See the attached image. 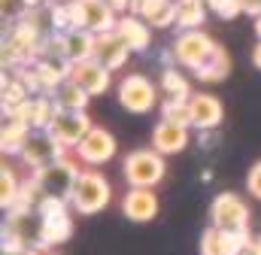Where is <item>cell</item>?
Returning a JSON list of instances; mask_svg holds the SVG:
<instances>
[{
  "label": "cell",
  "mask_w": 261,
  "mask_h": 255,
  "mask_svg": "<svg viewBox=\"0 0 261 255\" xmlns=\"http://www.w3.org/2000/svg\"><path fill=\"white\" fill-rule=\"evenodd\" d=\"M122 173H125L130 189H155L167 173V161L155 149H134L125 155Z\"/></svg>",
  "instance_id": "1"
},
{
  "label": "cell",
  "mask_w": 261,
  "mask_h": 255,
  "mask_svg": "<svg viewBox=\"0 0 261 255\" xmlns=\"http://www.w3.org/2000/svg\"><path fill=\"white\" fill-rule=\"evenodd\" d=\"M110 200H113V186L103 173H97V170H82L79 173V183H76L73 200H70V207L79 216H94L103 207H110Z\"/></svg>",
  "instance_id": "2"
},
{
  "label": "cell",
  "mask_w": 261,
  "mask_h": 255,
  "mask_svg": "<svg viewBox=\"0 0 261 255\" xmlns=\"http://www.w3.org/2000/svg\"><path fill=\"white\" fill-rule=\"evenodd\" d=\"M210 225L228 234H249V207L240 194L222 191L210 203Z\"/></svg>",
  "instance_id": "3"
},
{
  "label": "cell",
  "mask_w": 261,
  "mask_h": 255,
  "mask_svg": "<svg viewBox=\"0 0 261 255\" xmlns=\"http://www.w3.org/2000/svg\"><path fill=\"white\" fill-rule=\"evenodd\" d=\"M79 167H76V161L73 158H58L55 164H49V167H43V170H37L34 173V183L40 186V191L46 194V197H58V200H73V191H76V183H79Z\"/></svg>",
  "instance_id": "4"
},
{
  "label": "cell",
  "mask_w": 261,
  "mask_h": 255,
  "mask_svg": "<svg viewBox=\"0 0 261 255\" xmlns=\"http://www.w3.org/2000/svg\"><path fill=\"white\" fill-rule=\"evenodd\" d=\"M219 43L203 34V31H179V37L173 40V58L182 67H192V73H197L203 64L216 55Z\"/></svg>",
  "instance_id": "5"
},
{
  "label": "cell",
  "mask_w": 261,
  "mask_h": 255,
  "mask_svg": "<svg viewBox=\"0 0 261 255\" xmlns=\"http://www.w3.org/2000/svg\"><path fill=\"white\" fill-rule=\"evenodd\" d=\"M70 15H73V28L88 34H107V31H116L119 24L107 0H70Z\"/></svg>",
  "instance_id": "6"
},
{
  "label": "cell",
  "mask_w": 261,
  "mask_h": 255,
  "mask_svg": "<svg viewBox=\"0 0 261 255\" xmlns=\"http://www.w3.org/2000/svg\"><path fill=\"white\" fill-rule=\"evenodd\" d=\"M40 243H43V216L37 210L9 213L6 231H3V246H34V249H40Z\"/></svg>",
  "instance_id": "7"
},
{
  "label": "cell",
  "mask_w": 261,
  "mask_h": 255,
  "mask_svg": "<svg viewBox=\"0 0 261 255\" xmlns=\"http://www.w3.org/2000/svg\"><path fill=\"white\" fill-rule=\"evenodd\" d=\"M119 104H122L128 113L143 116V113H149V110L158 104V88L152 85L149 76L130 73V76H125V79L119 82Z\"/></svg>",
  "instance_id": "8"
},
{
  "label": "cell",
  "mask_w": 261,
  "mask_h": 255,
  "mask_svg": "<svg viewBox=\"0 0 261 255\" xmlns=\"http://www.w3.org/2000/svg\"><path fill=\"white\" fill-rule=\"evenodd\" d=\"M58 158H64V146L55 143L49 131H34L31 140H28L24 149H21V161H24L34 173L43 170V167H49V164H55Z\"/></svg>",
  "instance_id": "9"
},
{
  "label": "cell",
  "mask_w": 261,
  "mask_h": 255,
  "mask_svg": "<svg viewBox=\"0 0 261 255\" xmlns=\"http://www.w3.org/2000/svg\"><path fill=\"white\" fill-rule=\"evenodd\" d=\"M91 119L85 116V113H55V119H52V125H49V134H52V140L55 143H61L64 149H76L82 140H85V134L91 131Z\"/></svg>",
  "instance_id": "10"
},
{
  "label": "cell",
  "mask_w": 261,
  "mask_h": 255,
  "mask_svg": "<svg viewBox=\"0 0 261 255\" xmlns=\"http://www.w3.org/2000/svg\"><path fill=\"white\" fill-rule=\"evenodd\" d=\"M76 155H79V161H85V164H107V161L116 155V137H113L107 128L94 125L85 134V140L76 146Z\"/></svg>",
  "instance_id": "11"
},
{
  "label": "cell",
  "mask_w": 261,
  "mask_h": 255,
  "mask_svg": "<svg viewBox=\"0 0 261 255\" xmlns=\"http://www.w3.org/2000/svg\"><path fill=\"white\" fill-rule=\"evenodd\" d=\"M246 246H249V234H228L213 225L200 234V255H243Z\"/></svg>",
  "instance_id": "12"
},
{
  "label": "cell",
  "mask_w": 261,
  "mask_h": 255,
  "mask_svg": "<svg viewBox=\"0 0 261 255\" xmlns=\"http://www.w3.org/2000/svg\"><path fill=\"white\" fill-rule=\"evenodd\" d=\"M128 55H130V46L119 37V31L97 34V40H94V61L97 64H103L107 70H119L128 61Z\"/></svg>",
  "instance_id": "13"
},
{
  "label": "cell",
  "mask_w": 261,
  "mask_h": 255,
  "mask_svg": "<svg viewBox=\"0 0 261 255\" xmlns=\"http://www.w3.org/2000/svg\"><path fill=\"white\" fill-rule=\"evenodd\" d=\"M130 15L143 18L149 28H170L176 24V0H134Z\"/></svg>",
  "instance_id": "14"
},
{
  "label": "cell",
  "mask_w": 261,
  "mask_h": 255,
  "mask_svg": "<svg viewBox=\"0 0 261 255\" xmlns=\"http://www.w3.org/2000/svg\"><path fill=\"white\" fill-rule=\"evenodd\" d=\"M70 79H73V82H76L88 97L110 91V70H107L103 64H97L94 58H91V61H82V64H73Z\"/></svg>",
  "instance_id": "15"
},
{
  "label": "cell",
  "mask_w": 261,
  "mask_h": 255,
  "mask_svg": "<svg viewBox=\"0 0 261 255\" xmlns=\"http://www.w3.org/2000/svg\"><path fill=\"white\" fill-rule=\"evenodd\" d=\"M189 107H192V122H195V128H200V131H210V128H216L225 119V107H222V100H219L216 94L197 91V94H192Z\"/></svg>",
  "instance_id": "16"
},
{
  "label": "cell",
  "mask_w": 261,
  "mask_h": 255,
  "mask_svg": "<svg viewBox=\"0 0 261 255\" xmlns=\"http://www.w3.org/2000/svg\"><path fill=\"white\" fill-rule=\"evenodd\" d=\"M189 146V128L173 125V122H158L152 131V149L161 152V155H176Z\"/></svg>",
  "instance_id": "17"
},
{
  "label": "cell",
  "mask_w": 261,
  "mask_h": 255,
  "mask_svg": "<svg viewBox=\"0 0 261 255\" xmlns=\"http://www.w3.org/2000/svg\"><path fill=\"white\" fill-rule=\"evenodd\" d=\"M122 213L130 222H152L158 216V197L152 189H130L122 200Z\"/></svg>",
  "instance_id": "18"
},
{
  "label": "cell",
  "mask_w": 261,
  "mask_h": 255,
  "mask_svg": "<svg viewBox=\"0 0 261 255\" xmlns=\"http://www.w3.org/2000/svg\"><path fill=\"white\" fill-rule=\"evenodd\" d=\"M94 40L97 34H88V31H70V34H61V52L70 64H82L94 58Z\"/></svg>",
  "instance_id": "19"
},
{
  "label": "cell",
  "mask_w": 261,
  "mask_h": 255,
  "mask_svg": "<svg viewBox=\"0 0 261 255\" xmlns=\"http://www.w3.org/2000/svg\"><path fill=\"white\" fill-rule=\"evenodd\" d=\"M116 31H119V37L130 46V52H146V49H149V43H152V28H149L143 18L130 15V12L119 18Z\"/></svg>",
  "instance_id": "20"
},
{
  "label": "cell",
  "mask_w": 261,
  "mask_h": 255,
  "mask_svg": "<svg viewBox=\"0 0 261 255\" xmlns=\"http://www.w3.org/2000/svg\"><path fill=\"white\" fill-rule=\"evenodd\" d=\"M52 100H55V107H58L61 113H85V107H88V94H85L73 79L61 82V85L52 91Z\"/></svg>",
  "instance_id": "21"
},
{
  "label": "cell",
  "mask_w": 261,
  "mask_h": 255,
  "mask_svg": "<svg viewBox=\"0 0 261 255\" xmlns=\"http://www.w3.org/2000/svg\"><path fill=\"white\" fill-rule=\"evenodd\" d=\"M206 0H176V28L179 31H200L206 21Z\"/></svg>",
  "instance_id": "22"
},
{
  "label": "cell",
  "mask_w": 261,
  "mask_h": 255,
  "mask_svg": "<svg viewBox=\"0 0 261 255\" xmlns=\"http://www.w3.org/2000/svg\"><path fill=\"white\" fill-rule=\"evenodd\" d=\"M31 125H24V122H18V119H6V125L0 131V149L6 152V155H21V149H24V143L31 140Z\"/></svg>",
  "instance_id": "23"
},
{
  "label": "cell",
  "mask_w": 261,
  "mask_h": 255,
  "mask_svg": "<svg viewBox=\"0 0 261 255\" xmlns=\"http://www.w3.org/2000/svg\"><path fill=\"white\" fill-rule=\"evenodd\" d=\"M158 88L164 91L167 100H192V85H189V79H186L176 67H164V70H161Z\"/></svg>",
  "instance_id": "24"
},
{
  "label": "cell",
  "mask_w": 261,
  "mask_h": 255,
  "mask_svg": "<svg viewBox=\"0 0 261 255\" xmlns=\"http://www.w3.org/2000/svg\"><path fill=\"white\" fill-rule=\"evenodd\" d=\"M70 237H73V219H70V213L67 216H55V219H43V243H40V249L67 243Z\"/></svg>",
  "instance_id": "25"
},
{
  "label": "cell",
  "mask_w": 261,
  "mask_h": 255,
  "mask_svg": "<svg viewBox=\"0 0 261 255\" xmlns=\"http://www.w3.org/2000/svg\"><path fill=\"white\" fill-rule=\"evenodd\" d=\"M228 73H231V55H228V52L219 46V49H216V55L203 64L195 76L200 79V82H222Z\"/></svg>",
  "instance_id": "26"
},
{
  "label": "cell",
  "mask_w": 261,
  "mask_h": 255,
  "mask_svg": "<svg viewBox=\"0 0 261 255\" xmlns=\"http://www.w3.org/2000/svg\"><path fill=\"white\" fill-rule=\"evenodd\" d=\"M18 194H21V183H18L15 170L3 164L0 167V207L3 210H12L15 200H18Z\"/></svg>",
  "instance_id": "27"
},
{
  "label": "cell",
  "mask_w": 261,
  "mask_h": 255,
  "mask_svg": "<svg viewBox=\"0 0 261 255\" xmlns=\"http://www.w3.org/2000/svg\"><path fill=\"white\" fill-rule=\"evenodd\" d=\"M24 100H31V97H28V85H24L21 79H3V113L9 116V113L18 110Z\"/></svg>",
  "instance_id": "28"
},
{
  "label": "cell",
  "mask_w": 261,
  "mask_h": 255,
  "mask_svg": "<svg viewBox=\"0 0 261 255\" xmlns=\"http://www.w3.org/2000/svg\"><path fill=\"white\" fill-rule=\"evenodd\" d=\"M161 119L164 122H173V125H182V128H192V107L189 100H164L161 104Z\"/></svg>",
  "instance_id": "29"
},
{
  "label": "cell",
  "mask_w": 261,
  "mask_h": 255,
  "mask_svg": "<svg viewBox=\"0 0 261 255\" xmlns=\"http://www.w3.org/2000/svg\"><path fill=\"white\" fill-rule=\"evenodd\" d=\"M206 6H210V12H216V15L225 18V21H231V18H237V15L243 12L240 0H206Z\"/></svg>",
  "instance_id": "30"
},
{
  "label": "cell",
  "mask_w": 261,
  "mask_h": 255,
  "mask_svg": "<svg viewBox=\"0 0 261 255\" xmlns=\"http://www.w3.org/2000/svg\"><path fill=\"white\" fill-rule=\"evenodd\" d=\"M246 189H249V194L252 197H258L261 200V158L249 167V176H246Z\"/></svg>",
  "instance_id": "31"
},
{
  "label": "cell",
  "mask_w": 261,
  "mask_h": 255,
  "mask_svg": "<svg viewBox=\"0 0 261 255\" xmlns=\"http://www.w3.org/2000/svg\"><path fill=\"white\" fill-rule=\"evenodd\" d=\"M3 255H40L34 246H3Z\"/></svg>",
  "instance_id": "32"
},
{
  "label": "cell",
  "mask_w": 261,
  "mask_h": 255,
  "mask_svg": "<svg viewBox=\"0 0 261 255\" xmlns=\"http://www.w3.org/2000/svg\"><path fill=\"white\" fill-rule=\"evenodd\" d=\"M240 6H243V12L246 15H261V0H240Z\"/></svg>",
  "instance_id": "33"
},
{
  "label": "cell",
  "mask_w": 261,
  "mask_h": 255,
  "mask_svg": "<svg viewBox=\"0 0 261 255\" xmlns=\"http://www.w3.org/2000/svg\"><path fill=\"white\" fill-rule=\"evenodd\" d=\"M130 3H134V0H107V6H110L113 12H125V15L130 12Z\"/></svg>",
  "instance_id": "34"
},
{
  "label": "cell",
  "mask_w": 261,
  "mask_h": 255,
  "mask_svg": "<svg viewBox=\"0 0 261 255\" xmlns=\"http://www.w3.org/2000/svg\"><path fill=\"white\" fill-rule=\"evenodd\" d=\"M243 255H261V237H249V246Z\"/></svg>",
  "instance_id": "35"
},
{
  "label": "cell",
  "mask_w": 261,
  "mask_h": 255,
  "mask_svg": "<svg viewBox=\"0 0 261 255\" xmlns=\"http://www.w3.org/2000/svg\"><path fill=\"white\" fill-rule=\"evenodd\" d=\"M252 64H255V67L261 70V40L255 43V49H252Z\"/></svg>",
  "instance_id": "36"
},
{
  "label": "cell",
  "mask_w": 261,
  "mask_h": 255,
  "mask_svg": "<svg viewBox=\"0 0 261 255\" xmlns=\"http://www.w3.org/2000/svg\"><path fill=\"white\" fill-rule=\"evenodd\" d=\"M21 3H24V6H31V9H37V6H40V3H46V0H21Z\"/></svg>",
  "instance_id": "37"
},
{
  "label": "cell",
  "mask_w": 261,
  "mask_h": 255,
  "mask_svg": "<svg viewBox=\"0 0 261 255\" xmlns=\"http://www.w3.org/2000/svg\"><path fill=\"white\" fill-rule=\"evenodd\" d=\"M255 37H258V40H261V15H258V18H255Z\"/></svg>",
  "instance_id": "38"
},
{
  "label": "cell",
  "mask_w": 261,
  "mask_h": 255,
  "mask_svg": "<svg viewBox=\"0 0 261 255\" xmlns=\"http://www.w3.org/2000/svg\"><path fill=\"white\" fill-rule=\"evenodd\" d=\"M58 3H70V0H58Z\"/></svg>",
  "instance_id": "39"
}]
</instances>
